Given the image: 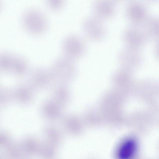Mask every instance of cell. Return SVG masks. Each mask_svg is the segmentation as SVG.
I'll list each match as a JSON object with an SVG mask.
<instances>
[{"label":"cell","mask_w":159,"mask_h":159,"mask_svg":"<svg viewBox=\"0 0 159 159\" xmlns=\"http://www.w3.org/2000/svg\"><path fill=\"white\" fill-rule=\"evenodd\" d=\"M21 22L26 31L36 35L44 32L48 25L46 15L42 10L36 7H31L25 11L21 16Z\"/></svg>","instance_id":"obj_1"},{"label":"cell","mask_w":159,"mask_h":159,"mask_svg":"<svg viewBox=\"0 0 159 159\" xmlns=\"http://www.w3.org/2000/svg\"><path fill=\"white\" fill-rule=\"evenodd\" d=\"M61 48L63 55L73 60L81 58L86 51V45L83 39L73 34L68 35L64 39Z\"/></svg>","instance_id":"obj_2"},{"label":"cell","mask_w":159,"mask_h":159,"mask_svg":"<svg viewBox=\"0 0 159 159\" xmlns=\"http://www.w3.org/2000/svg\"><path fill=\"white\" fill-rule=\"evenodd\" d=\"M82 28L84 35L92 41H100L106 34V29L102 20L94 16H88L84 20Z\"/></svg>","instance_id":"obj_3"},{"label":"cell","mask_w":159,"mask_h":159,"mask_svg":"<svg viewBox=\"0 0 159 159\" xmlns=\"http://www.w3.org/2000/svg\"><path fill=\"white\" fill-rule=\"evenodd\" d=\"M93 16L102 20L113 17L117 10L116 2L113 0H96L92 5Z\"/></svg>","instance_id":"obj_4"},{"label":"cell","mask_w":159,"mask_h":159,"mask_svg":"<svg viewBox=\"0 0 159 159\" xmlns=\"http://www.w3.org/2000/svg\"><path fill=\"white\" fill-rule=\"evenodd\" d=\"M1 66L6 69L23 71L26 68V62L24 57L16 53L9 51H3L0 54Z\"/></svg>","instance_id":"obj_5"},{"label":"cell","mask_w":159,"mask_h":159,"mask_svg":"<svg viewBox=\"0 0 159 159\" xmlns=\"http://www.w3.org/2000/svg\"><path fill=\"white\" fill-rule=\"evenodd\" d=\"M122 150V157L124 159H129L132 157L136 149V144L134 141L130 140L126 141L124 145Z\"/></svg>","instance_id":"obj_6"},{"label":"cell","mask_w":159,"mask_h":159,"mask_svg":"<svg viewBox=\"0 0 159 159\" xmlns=\"http://www.w3.org/2000/svg\"><path fill=\"white\" fill-rule=\"evenodd\" d=\"M46 3L50 9L55 11L61 9L65 5L64 1L63 0H47Z\"/></svg>","instance_id":"obj_7"}]
</instances>
